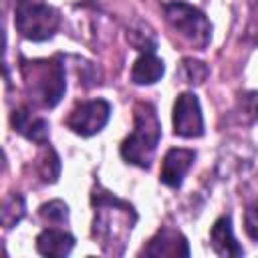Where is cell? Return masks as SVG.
<instances>
[{
    "label": "cell",
    "instance_id": "7a4b0ae2",
    "mask_svg": "<svg viewBox=\"0 0 258 258\" xmlns=\"http://www.w3.org/2000/svg\"><path fill=\"white\" fill-rule=\"evenodd\" d=\"M20 73L24 79V87L34 105L42 109H52L60 103L67 91L64 64L58 58H38V60H22Z\"/></svg>",
    "mask_w": 258,
    "mask_h": 258
},
{
    "label": "cell",
    "instance_id": "3957f363",
    "mask_svg": "<svg viewBox=\"0 0 258 258\" xmlns=\"http://www.w3.org/2000/svg\"><path fill=\"white\" fill-rule=\"evenodd\" d=\"M161 139V123L151 103L139 101L133 109V131L121 143V157L127 163L147 169Z\"/></svg>",
    "mask_w": 258,
    "mask_h": 258
},
{
    "label": "cell",
    "instance_id": "2e32d148",
    "mask_svg": "<svg viewBox=\"0 0 258 258\" xmlns=\"http://www.w3.org/2000/svg\"><path fill=\"white\" fill-rule=\"evenodd\" d=\"M127 40L139 52H155V48H157V38L145 22H137L135 26H131L127 32Z\"/></svg>",
    "mask_w": 258,
    "mask_h": 258
},
{
    "label": "cell",
    "instance_id": "30bf717a",
    "mask_svg": "<svg viewBox=\"0 0 258 258\" xmlns=\"http://www.w3.org/2000/svg\"><path fill=\"white\" fill-rule=\"evenodd\" d=\"M10 123H12L14 131L24 135L26 139H30L38 145H46L48 135H50V125H48L46 119L32 115L30 109H26V107L14 109L12 115H10Z\"/></svg>",
    "mask_w": 258,
    "mask_h": 258
},
{
    "label": "cell",
    "instance_id": "7c38bea8",
    "mask_svg": "<svg viewBox=\"0 0 258 258\" xmlns=\"http://www.w3.org/2000/svg\"><path fill=\"white\" fill-rule=\"evenodd\" d=\"M75 246V238L60 228H46L36 236V250L42 256H69Z\"/></svg>",
    "mask_w": 258,
    "mask_h": 258
},
{
    "label": "cell",
    "instance_id": "5b68a950",
    "mask_svg": "<svg viewBox=\"0 0 258 258\" xmlns=\"http://www.w3.org/2000/svg\"><path fill=\"white\" fill-rule=\"evenodd\" d=\"M60 24L58 10L48 6L44 0H16L14 26L22 38L42 42L54 36Z\"/></svg>",
    "mask_w": 258,
    "mask_h": 258
},
{
    "label": "cell",
    "instance_id": "4fadbf2b",
    "mask_svg": "<svg viewBox=\"0 0 258 258\" xmlns=\"http://www.w3.org/2000/svg\"><path fill=\"white\" fill-rule=\"evenodd\" d=\"M163 60L155 56V52H141L131 67V81L135 85H153L163 77Z\"/></svg>",
    "mask_w": 258,
    "mask_h": 258
},
{
    "label": "cell",
    "instance_id": "d6986e66",
    "mask_svg": "<svg viewBox=\"0 0 258 258\" xmlns=\"http://www.w3.org/2000/svg\"><path fill=\"white\" fill-rule=\"evenodd\" d=\"M208 67L202 62V60H194V58H183L181 64H179V79L183 83H189V85H200L206 81L208 77Z\"/></svg>",
    "mask_w": 258,
    "mask_h": 258
},
{
    "label": "cell",
    "instance_id": "6da1fadb",
    "mask_svg": "<svg viewBox=\"0 0 258 258\" xmlns=\"http://www.w3.org/2000/svg\"><path fill=\"white\" fill-rule=\"evenodd\" d=\"M91 204L95 208L93 218V238L101 244L107 254H123L127 238L137 222V212L133 206L103 185H95L91 194Z\"/></svg>",
    "mask_w": 258,
    "mask_h": 258
},
{
    "label": "cell",
    "instance_id": "9a60e30c",
    "mask_svg": "<svg viewBox=\"0 0 258 258\" xmlns=\"http://www.w3.org/2000/svg\"><path fill=\"white\" fill-rule=\"evenodd\" d=\"M36 169L38 175L44 183H54L60 175V159L56 155V151L48 145H44V149L38 153L36 157Z\"/></svg>",
    "mask_w": 258,
    "mask_h": 258
},
{
    "label": "cell",
    "instance_id": "8992f818",
    "mask_svg": "<svg viewBox=\"0 0 258 258\" xmlns=\"http://www.w3.org/2000/svg\"><path fill=\"white\" fill-rule=\"evenodd\" d=\"M111 117V105L105 99H93V101H83L73 107L69 117L64 119L67 127L81 135V137H91L99 133Z\"/></svg>",
    "mask_w": 258,
    "mask_h": 258
},
{
    "label": "cell",
    "instance_id": "52a82bcc",
    "mask_svg": "<svg viewBox=\"0 0 258 258\" xmlns=\"http://www.w3.org/2000/svg\"><path fill=\"white\" fill-rule=\"evenodd\" d=\"M173 131L179 137L191 139L204 133V117L200 101L194 93H181L173 105Z\"/></svg>",
    "mask_w": 258,
    "mask_h": 258
},
{
    "label": "cell",
    "instance_id": "5bb4252c",
    "mask_svg": "<svg viewBox=\"0 0 258 258\" xmlns=\"http://www.w3.org/2000/svg\"><path fill=\"white\" fill-rule=\"evenodd\" d=\"M236 119L242 125H254L258 121V91H244L236 99Z\"/></svg>",
    "mask_w": 258,
    "mask_h": 258
},
{
    "label": "cell",
    "instance_id": "e0dca14e",
    "mask_svg": "<svg viewBox=\"0 0 258 258\" xmlns=\"http://www.w3.org/2000/svg\"><path fill=\"white\" fill-rule=\"evenodd\" d=\"M38 216L46 224L62 226V224L69 222V206L62 200H50V202H46V204H42L38 208Z\"/></svg>",
    "mask_w": 258,
    "mask_h": 258
},
{
    "label": "cell",
    "instance_id": "277c9868",
    "mask_svg": "<svg viewBox=\"0 0 258 258\" xmlns=\"http://www.w3.org/2000/svg\"><path fill=\"white\" fill-rule=\"evenodd\" d=\"M163 14L173 32H177L187 44L198 50H204L212 38V24L206 14L183 2V0H169L163 4Z\"/></svg>",
    "mask_w": 258,
    "mask_h": 258
},
{
    "label": "cell",
    "instance_id": "8fae6325",
    "mask_svg": "<svg viewBox=\"0 0 258 258\" xmlns=\"http://www.w3.org/2000/svg\"><path fill=\"white\" fill-rule=\"evenodd\" d=\"M210 242H212V248L218 256H242L244 254V248L234 238L230 214L220 216L214 222V226L210 230Z\"/></svg>",
    "mask_w": 258,
    "mask_h": 258
},
{
    "label": "cell",
    "instance_id": "ac0fdd59",
    "mask_svg": "<svg viewBox=\"0 0 258 258\" xmlns=\"http://www.w3.org/2000/svg\"><path fill=\"white\" fill-rule=\"evenodd\" d=\"M24 218V200L18 194H12L2 204V224L6 228L16 226Z\"/></svg>",
    "mask_w": 258,
    "mask_h": 258
},
{
    "label": "cell",
    "instance_id": "ba28073f",
    "mask_svg": "<svg viewBox=\"0 0 258 258\" xmlns=\"http://www.w3.org/2000/svg\"><path fill=\"white\" fill-rule=\"evenodd\" d=\"M196 159V151L194 149H185V147H171L161 163V171H159V181L167 187L177 189L183 183L185 173L189 171L191 163Z\"/></svg>",
    "mask_w": 258,
    "mask_h": 258
},
{
    "label": "cell",
    "instance_id": "ffe728a7",
    "mask_svg": "<svg viewBox=\"0 0 258 258\" xmlns=\"http://www.w3.org/2000/svg\"><path fill=\"white\" fill-rule=\"evenodd\" d=\"M244 230L252 240H258V198H254L244 212Z\"/></svg>",
    "mask_w": 258,
    "mask_h": 258
},
{
    "label": "cell",
    "instance_id": "9c48e42d",
    "mask_svg": "<svg viewBox=\"0 0 258 258\" xmlns=\"http://www.w3.org/2000/svg\"><path fill=\"white\" fill-rule=\"evenodd\" d=\"M145 256H189V244L179 230L161 228L141 250Z\"/></svg>",
    "mask_w": 258,
    "mask_h": 258
}]
</instances>
